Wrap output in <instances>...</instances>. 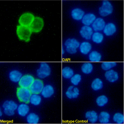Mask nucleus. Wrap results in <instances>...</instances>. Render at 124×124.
Here are the masks:
<instances>
[{"mask_svg":"<svg viewBox=\"0 0 124 124\" xmlns=\"http://www.w3.org/2000/svg\"><path fill=\"white\" fill-rule=\"evenodd\" d=\"M18 105L13 100H6L2 105L4 113L9 117L13 116L15 114V112L17 109Z\"/></svg>","mask_w":124,"mask_h":124,"instance_id":"obj_1","label":"nucleus"},{"mask_svg":"<svg viewBox=\"0 0 124 124\" xmlns=\"http://www.w3.org/2000/svg\"><path fill=\"white\" fill-rule=\"evenodd\" d=\"M32 93L29 88L20 87L17 88V96L20 101L23 103H29L30 98Z\"/></svg>","mask_w":124,"mask_h":124,"instance_id":"obj_2","label":"nucleus"},{"mask_svg":"<svg viewBox=\"0 0 124 124\" xmlns=\"http://www.w3.org/2000/svg\"><path fill=\"white\" fill-rule=\"evenodd\" d=\"M32 31L29 27L19 25L17 27V34L21 40L29 42L30 39Z\"/></svg>","mask_w":124,"mask_h":124,"instance_id":"obj_3","label":"nucleus"},{"mask_svg":"<svg viewBox=\"0 0 124 124\" xmlns=\"http://www.w3.org/2000/svg\"><path fill=\"white\" fill-rule=\"evenodd\" d=\"M65 46L66 50L68 53L74 54L76 53L77 49L79 48L80 43L76 39L74 38H70L65 41Z\"/></svg>","mask_w":124,"mask_h":124,"instance_id":"obj_4","label":"nucleus"},{"mask_svg":"<svg viewBox=\"0 0 124 124\" xmlns=\"http://www.w3.org/2000/svg\"><path fill=\"white\" fill-rule=\"evenodd\" d=\"M51 73V68L46 62L41 63L39 68L36 71V74L39 78H45L50 75Z\"/></svg>","mask_w":124,"mask_h":124,"instance_id":"obj_5","label":"nucleus"},{"mask_svg":"<svg viewBox=\"0 0 124 124\" xmlns=\"http://www.w3.org/2000/svg\"><path fill=\"white\" fill-rule=\"evenodd\" d=\"M114 8L112 4L108 0H104L102 5L99 8V14L101 16L106 17L113 13Z\"/></svg>","mask_w":124,"mask_h":124,"instance_id":"obj_6","label":"nucleus"},{"mask_svg":"<svg viewBox=\"0 0 124 124\" xmlns=\"http://www.w3.org/2000/svg\"><path fill=\"white\" fill-rule=\"evenodd\" d=\"M35 17L32 14L26 13L22 14L19 19V23L20 25L29 27L32 24Z\"/></svg>","mask_w":124,"mask_h":124,"instance_id":"obj_7","label":"nucleus"},{"mask_svg":"<svg viewBox=\"0 0 124 124\" xmlns=\"http://www.w3.org/2000/svg\"><path fill=\"white\" fill-rule=\"evenodd\" d=\"M44 86V83L42 80L40 78L36 79L29 88L32 94H40Z\"/></svg>","mask_w":124,"mask_h":124,"instance_id":"obj_8","label":"nucleus"},{"mask_svg":"<svg viewBox=\"0 0 124 124\" xmlns=\"http://www.w3.org/2000/svg\"><path fill=\"white\" fill-rule=\"evenodd\" d=\"M44 26V21L41 17H35L32 24L29 27L32 32L35 33L39 32Z\"/></svg>","mask_w":124,"mask_h":124,"instance_id":"obj_9","label":"nucleus"},{"mask_svg":"<svg viewBox=\"0 0 124 124\" xmlns=\"http://www.w3.org/2000/svg\"><path fill=\"white\" fill-rule=\"evenodd\" d=\"M35 79L33 76L27 74L23 75L18 83L20 87L29 88Z\"/></svg>","mask_w":124,"mask_h":124,"instance_id":"obj_10","label":"nucleus"},{"mask_svg":"<svg viewBox=\"0 0 124 124\" xmlns=\"http://www.w3.org/2000/svg\"><path fill=\"white\" fill-rule=\"evenodd\" d=\"M17 111V114L20 117H26L30 113L29 106L27 103L22 102L18 105Z\"/></svg>","mask_w":124,"mask_h":124,"instance_id":"obj_11","label":"nucleus"},{"mask_svg":"<svg viewBox=\"0 0 124 124\" xmlns=\"http://www.w3.org/2000/svg\"><path fill=\"white\" fill-rule=\"evenodd\" d=\"M79 94V89L77 87L74 86H69L66 92V97L70 99L77 98Z\"/></svg>","mask_w":124,"mask_h":124,"instance_id":"obj_12","label":"nucleus"},{"mask_svg":"<svg viewBox=\"0 0 124 124\" xmlns=\"http://www.w3.org/2000/svg\"><path fill=\"white\" fill-rule=\"evenodd\" d=\"M79 33L82 37L86 40H90L93 34V30L89 26H84L82 27Z\"/></svg>","mask_w":124,"mask_h":124,"instance_id":"obj_13","label":"nucleus"},{"mask_svg":"<svg viewBox=\"0 0 124 124\" xmlns=\"http://www.w3.org/2000/svg\"><path fill=\"white\" fill-rule=\"evenodd\" d=\"M106 80L111 83H114L117 81L119 78V75L117 72L113 70L107 71L105 74Z\"/></svg>","mask_w":124,"mask_h":124,"instance_id":"obj_14","label":"nucleus"},{"mask_svg":"<svg viewBox=\"0 0 124 124\" xmlns=\"http://www.w3.org/2000/svg\"><path fill=\"white\" fill-rule=\"evenodd\" d=\"M105 25V22L104 19L101 18H98L96 19L92 26L94 30L98 32L104 30Z\"/></svg>","mask_w":124,"mask_h":124,"instance_id":"obj_15","label":"nucleus"},{"mask_svg":"<svg viewBox=\"0 0 124 124\" xmlns=\"http://www.w3.org/2000/svg\"><path fill=\"white\" fill-rule=\"evenodd\" d=\"M55 93V89L51 85H47L44 86L41 92V95L45 98H49L52 97Z\"/></svg>","mask_w":124,"mask_h":124,"instance_id":"obj_16","label":"nucleus"},{"mask_svg":"<svg viewBox=\"0 0 124 124\" xmlns=\"http://www.w3.org/2000/svg\"><path fill=\"white\" fill-rule=\"evenodd\" d=\"M23 76L22 73L17 70H12L9 74V78L10 81L14 83H19Z\"/></svg>","mask_w":124,"mask_h":124,"instance_id":"obj_17","label":"nucleus"},{"mask_svg":"<svg viewBox=\"0 0 124 124\" xmlns=\"http://www.w3.org/2000/svg\"><path fill=\"white\" fill-rule=\"evenodd\" d=\"M71 16L75 20L80 21L82 19L85 15V12L83 10L79 8H76L72 10Z\"/></svg>","mask_w":124,"mask_h":124,"instance_id":"obj_18","label":"nucleus"},{"mask_svg":"<svg viewBox=\"0 0 124 124\" xmlns=\"http://www.w3.org/2000/svg\"><path fill=\"white\" fill-rule=\"evenodd\" d=\"M96 19V16L94 14H87L83 16L82 20V23L85 26H89L92 24Z\"/></svg>","mask_w":124,"mask_h":124,"instance_id":"obj_19","label":"nucleus"},{"mask_svg":"<svg viewBox=\"0 0 124 124\" xmlns=\"http://www.w3.org/2000/svg\"><path fill=\"white\" fill-rule=\"evenodd\" d=\"M104 33L108 36H112L116 32V26L113 23H109L105 26L104 29Z\"/></svg>","mask_w":124,"mask_h":124,"instance_id":"obj_20","label":"nucleus"},{"mask_svg":"<svg viewBox=\"0 0 124 124\" xmlns=\"http://www.w3.org/2000/svg\"><path fill=\"white\" fill-rule=\"evenodd\" d=\"M86 118L92 124H94L98 120V115L94 110L87 111L85 114Z\"/></svg>","mask_w":124,"mask_h":124,"instance_id":"obj_21","label":"nucleus"},{"mask_svg":"<svg viewBox=\"0 0 124 124\" xmlns=\"http://www.w3.org/2000/svg\"><path fill=\"white\" fill-rule=\"evenodd\" d=\"M40 119L39 116L34 112L29 113L26 116V121L29 124H38L39 122Z\"/></svg>","mask_w":124,"mask_h":124,"instance_id":"obj_22","label":"nucleus"},{"mask_svg":"<svg viewBox=\"0 0 124 124\" xmlns=\"http://www.w3.org/2000/svg\"><path fill=\"white\" fill-rule=\"evenodd\" d=\"M79 48L81 53L84 55H87L91 50V44L89 42H84L80 44Z\"/></svg>","mask_w":124,"mask_h":124,"instance_id":"obj_23","label":"nucleus"},{"mask_svg":"<svg viewBox=\"0 0 124 124\" xmlns=\"http://www.w3.org/2000/svg\"><path fill=\"white\" fill-rule=\"evenodd\" d=\"M42 97L40 94H32L30 98L29 103L34 106H38L42 102Z\"/></svg>","mask_w":124,"mask_h":124,"instance_id":"obj_24","label":"nucleus"},{"mask_svg":"<svg viewBox=\"0 0 124 124\" xmlns=\"http://www.w3.org/2000/svg\"><path fill=\"white\" fill-rule=\"evenodd\" d=\"M74 75V71L70 67L66 66L64 67L62 70V75L65 79H70Z\"/></svg>","mask_w":124,"mask_h":124,"instance_id":"obj_25","label":"nucleus"},{"mask_svg":"<svg viewBox=\"0 0 124 124\" xmlns=\"http://www.w3.org/2000/svg\"><path fill=\"white\" fill-rule=\"evenodd\" d=\"M110 115L107 112L102 111L98 116V119L102 124H107L109 122Z\"/></svg>","mask_w":124,"mask_h":124,"instance_id":"obj_26","label":"nucleus"},{"mask_svg":"<svg viewBox=\"0 0 124 124\" xmlns=\"http://www.w3.org/2000/svg\"><path fill=\"white\" fill-rule=\"evenodd\" d=\"M91 86L94 91H99L103 88V82L99 78H96L92 81Z\"/></svg>","mask_w":124,"mask_h":124,"instance_id":"obj_27","label":"nucleus"},{"mask_svg":"<svg viewBox=\"0 0 124 124\" xmlns=\"http://www.w3.org/2000/svg\"><path fill=\"white\" fill-rule=\"evenodd\" d=\"M101 54L96 51H92L89 55L90 61L91 62H99L101 61Z\"/></svg>","mask_w":124,"mask_h":124,"instance_id":"obj_28","label":"nucleus"},{"mask_svg":"<svg viewBox=\"0 0 124 124\" xmlns=\"http://www.w3.org/2000/svg\"><path fill=\"white\" fill-rule=\"evenodd\" d=\"M93 66L91 63L85 62L83 63L81 67L82 72L85 74H90L93 71Z\"/></svg>","mask_w":124,"mask_h":124,"instance_id":"obj_29","label":"nucleus"},{"mask_svg":"<svg viewBox=\"0 0 124 124\" xmlns=\"http://www.w3.org/2000/svg\"><path fill=\"white\" fill-rule=\"evenodd\" d=\"M92 39L95 43L100 44L101 43L104 39L103 34L99 32H96L92 34Z\"/></svg>","mask_w":124,"mask_h":124,"instance_id":"obj_30","label":"nucleus"},{"mask_svg":"<svg viewBox=\"0 0 124 124\" xmlns=\"http://www.w3.org/2000/svg\"><path fill=\"white\" fill-rule=\"evenodd\" d=\"M108 98L106 96L101 95L96 99V103L97 105L99 107H103L108 103Z\"/></svg>","mask_w":124,"mask_h":124,"instance_id":"obj_31","label":"nucleus"},{"mask_svg":"<svg viewBox=\"0 0 124 124\" xmlns=\"http://www.w3.org/2000/svg\"><path fill=\"white\" fill-rule=\"evenodd\" d=\"M117 63L115 62H104L102 63L101 67L104 71H108L117 66Z\"/></svg>","mask_w":124,"mask_h":124,"instance_id":"obj_32","label":"nucleus"},{"mask_svg":"<svg viewBox=\"0 0 124 124\" xmlns=\"http://www.w3.org/2000/svg\"><path fill=\"white\" fill-rule=\"evenodd\" d=\"M113 120L117 124H122L124 123V115L122 113L117 112L113 116Z\"/></svg>","mask_w":124,"mask_h":124,"instance_id":"obj_33","label":"nucleus"},{"mask_svg":"<svg viewBox=\"0 0 124 124\" xmlns=\"http://www.w3.org/2000/svg\"><path fill=\"white\" fill-rule=\"evenodd\" d=\"M82 76L79 74L74 75L70 79L71 83L74 86H77L82 80Z\"/></svg>","mask_w":124,"mask_h":124,"instance_id":"obj_34","label":"nucleus"},{"mask_svg":"<svg viewBox=\"0 0 124 124\" xmlns=\"http://www.w3.org/2000/svg\"><path fill=\"white\" fill-rule=\"evenodd\" d=\"M65 49H64V47L63 46L62 47V55H63L64 54H65Z\"/></svg>","mask_w":124,"mask_h":124,"instance_id":"obj_35","label":"nucleus"},{"mask_svg":"<svg viewBox=\"0 0 124 124\" xmlns=\"http://www.w3.org/2000/svg\"><path fill=\"white\" fill-rule=\"evenodd\" d=\"M4 114V113L3 111L1 109L0 111V117L3 116Z\"/></svg>","mask_w":124,"mask_h":124,"instance_id":"obj_36","label":"nucleus"}]
</instances>
